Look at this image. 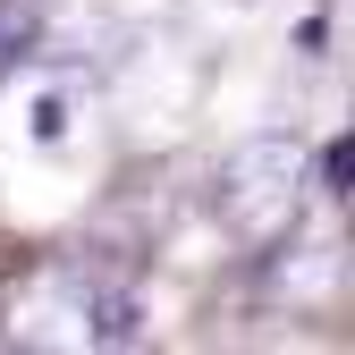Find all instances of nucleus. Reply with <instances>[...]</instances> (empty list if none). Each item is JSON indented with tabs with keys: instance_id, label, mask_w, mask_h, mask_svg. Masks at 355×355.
Wrapping results in <instances>:
<instances>
[{
	"instance_id": "1",
	"label": "nucleus",
	"mask_w": 355,
	"mask_h": 355,
	"mask_svg": "<svg viewBox=\"0 0 355 355\" xmlns=\"http://www.w3.org/2000/svg\"><path fill=\"white\" fill-rule=\"evenodd\" d=\"M211 203L229 220L237 245H279L296 229V203H304V153L296 136H245L211 178Z\"/></svg>"
},
{
	"instance_id": "2",
	"label": "nucleus",
	"mask_w": 355,
	"mask_h": 355,
	"mask_svg": "<svg viewBox=\"0 0 355 355\" xmlns=\"http://www.w3.org/2000/svg\"><path fill=\"white\" fill-rule=\"evenodd\" d=\"M42 51V9L34 0H0V76H9L17 60Z\"/></svg>"
},
{
	"instance_id": "3",
	"label": "nucleus",
	"mask_w": 355,
	"mask_h": 355,
	"mask_svg": "<svg viewBox=\"0 0 355 355\" xmlns=\"http://www.w3.org/2000/svg\"><path fill=\"white\" fill-rule=\"evenodd\" d=\"M347 178H355V153H347V144H322V161H313V187H322L330 203H347Z\"/></svg>"
}]
</instances>
